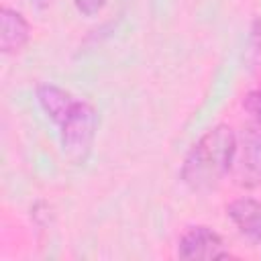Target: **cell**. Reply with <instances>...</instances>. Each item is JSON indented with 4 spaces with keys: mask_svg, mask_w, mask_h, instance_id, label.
I'll list each match as a JSON object with an SVG mask.
<instances>
[{
    "mask_svg": "<svg viewBox=\"0 0 261 261\" xmlns=\"http://www.w3.org/2000/svg\"><path fill=\"white\" fill-rule=\"evenodd\" d=\"M237 135L228 124L206 130L188 151L181 163V181L194 192H210L230 173Z\"/></svg>",
    "mask_w": 261,
    "mask_h": 261,
    "instance_id": "obj_1",
    "label": "cell"
},
{
    "mask_svg": "<svg viewBox=\"0 0 261 261\" xmlns=\"http://www.w3.org/2000/svg\"><path fill=\"white\" fill-rule=\"evenodd\" d=\"M55 124L61 130V145L65 155L75 163L86 161L98 130L96 108L90 102L75 98L73 104L63 112V116Z\"/></svg>",
    "mask_w": 261,
    "mask_h": 261,
    "instance_id": "obj_2",
    "label": "cell"
},
{
    "mask_svg": "<svg viewBox=\"0 0 261 261\" xmlns=\"http://www.w3.org/2000/svg\"><path fill=\"white\" fill-rule=\"evenodd\" d=\"M230 175L241 188L261 186V122H247L237 135Z\"/></svg>",
    "mask_w": 261,
    "mask_h": 261,
    "instance_id": "obj_3",
    "label": "cell"
},
{
    "mask_svg": "<svg viewBox=\"0 0 261 261\" xmlns=\"http://www.w3.org/2000/svg\"><path fill=\"white\" fill-rule=\"evenodd\" d=\"M177 257L186 259V261L226 259V257H230V251L216 230H212L208 226H192L179 239Z\"/></svg>",
    "mask_w": 261,
    "mask_h": 261,
    "instance_id": "obj_4",
    "label": "cell"
},
{
    "mask_svg": "<svg viewBox=\"0 0 261 261\" xmlns=\"http://www.w3.org/2000/svg\"><path fill=\"white\" fill-rule=\"evenodd\" d=\"M226 214L245 239L261 243V202L253 198H237L226 206Z\"/></svg>",
    "mask_w": 261,
    "mask_h": 261,
    "instance_id": "obj_5",
    "label": "cell"
},
{
    "mask_svg": "<svg viewBox=\"0 0 261 261\" xmlns=\"http://www.w3.org/2000/svg\"><path fill=\"white\" fill-rule=\"evenodd\" d=\"M31 37V27L27 22V18L8 8V6H2L0 10V49L2 53H16L20 51L27 41Z\"/></svg>",
    "mask_w": 261,
    "mask_h": 261,
    "instance_id": "obj_6",
    "label": "cell"
},
{
    "mask_svg": "<svg viewBox=\"0 0 261 261\" xmlns=\"http://www.w3.org/2000/svg\"><path fill=\"white\" fill-rule=\"evenodd\" d=\"M243 106H245L247 112H251L253 116H259V118H261V88L251 90V92L245 96Z\"/></svg>",
    "mask_w": 261,
    "mask_h": 261,
    "instance_id": "obj_7",
    "label": "cell"
},
{
    "mask_svg": "<svg viewBox=\"0 0 261 261\" xmlns=\"http://www.w3.org/2000/svg\"><path fill=\"white\" fill-rule=\"evenodd\" d=\"M73 4L84 16H94L104 8L106 0H73Z\"/></svg>",
    "mask_w": 261,
    "mask_h": 261,
    "instance_id": "obj_8",
    "label": "cell"
},
{
    "mask_svg": "<svg viewBox=\"0 0 261 261\" xmlns=\"http://www.w3.org/2000/svg\"><path fill=\"white\" fill-rule=\"evenodd\" d=\"M31 2H33L37 8H45V6H49L53 0H31Z\"/></svg>",
    "mask_w": 261,
    "mask_h": 261,
    "instance_id": "obj_9",
    "label": "cell"
},
{
    "mask_svg": "<svg viewBox=\"0 0 261 261\" xmlns=\"http://www.w3.org/2000/svg\"><path fill=\"white\" fill-rule=\"evenodd\" d=\"M255 37H257V41H259V51H261V29L255 33Z\"/></svg>",
    "mask_w": 261,
    "mask_h": 261,
    "instance_id": "obj_10",
    "label": "cell"
}]
</instances>
